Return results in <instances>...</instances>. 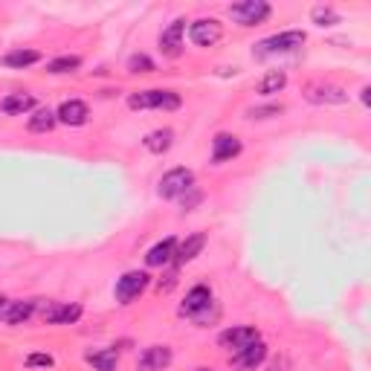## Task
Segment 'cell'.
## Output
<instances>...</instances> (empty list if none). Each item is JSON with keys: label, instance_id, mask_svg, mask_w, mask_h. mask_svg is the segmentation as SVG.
Instances as JSON below:
<instances>
[{"label": "cell", "instance_id": "7402d4cb", "mask_svg": "<svg viewBox=\"0 0 371 371\" xmlns=\"http://www.w3.org/2000/svg\"><path fill=\"white\" fill-rule=\"evenodd\" d=\"M284 85H287V73L284 70H272V73H267L264 79L259 82V93L261 96H272V93L284 90Z\"/></svg>", "mask_w": 371, "mask_h": 371}, {"label": "cell", "instance_id": "83f0119b", "mask_svg": "<svg viewBox=\"0 0 371 371\" xmlns=\"http://www.w3.org/2000/svg\"><path fill=\"white\" fill-rule=\"evenodd\" d=\"M314 21H317L319 27H330V24H337L340 17H337L334 9H314Z\"/></svg>", "mask_w": 371, "mask_h": 371}, {"label": "cell", "instance_id": "f546056e", "mask_svg": "<svg viewBox=\"0 0 371 371\" xmlns=\"http://www.w3.org/2000/svg\"><path fill=\"white\" fill-rule=\"evenodd\" d=\"M52 363H55V360H52L50 354H29V357H27V365H29V368H52Z\"/></svg>", "mask_w": 371, "mask_h": 371}, {"label": "cell", "instance_id": "4dcf8cb0", "mask_svg": "<svg viewBox=\"0 0 371 371\" xmlns=\"http://www.w3.org/2000/svg\"><path fill=\"white\" fill-rule=\"evenodd\" d=\"M194 371H212V368H194Z\"/></svg>", "mask_w": 371, "mask_h": 371}, {"label": "cell", "instance_id": "7a4b0ae2", "mask_svg": "<svg viewBox=\"0 0 371 371\" xmlns=\"http://www.w3.org/2000/svg\"><path fill=\"white\" fill-rule=\"evenodd\" d=\"M148 282H151V276H148V272H143V270L125 272V276L116 282V302H119V305H131L133 299H140L143 293H145V287H148Z\"/></svg>", "mask_w": 371, "mask_h": 371}, {"label": "cell", "instance_id": "d4e9b609", "mask_svg": "<svg viewBox=\"0 0 371 371\" xmlns=\"http://www.w3.org/2000/svg\"><path fill=\"white\" fill-rule=\"evenodd\" d=\"M128 70L131 73H154V61L148 55H131V61H128Z\"/></svg>", "mask_w": 371, "mask_h": 371}, {"label": "cell", "instance_id": "5b68a950", "mask_svg": "<svg viewBox=\"0 0 371 371\" xmlns=\"http://www.w3.org/2000/svg\"><path fill=\"white\" fill-rule=\"evenodd\" d=\"M305 44V32L302 29H287V32H279V35H272L267 38V41H261L256 47L259 55H276V52H293V50H299Z\"/></svg>", "mask_w": 371, "mask_h": 371}, {"label": "cell", "instance_id": "ba28073f", "mask_svg": "<svg viewBox=\"0 0 371 371\" xmlns=\"http://www.w3.org/2000/svg\"><path fill=\"white\" fill-rule=\"evenodd\" d=\"M183 32H186V21H183V17H180V21H171L163 29V35H160V50H163V55L177 58L183 52Z\"/></svg>", "mask_w": 371, "mask_h": 371}, {"label": "cell", "instance_id": "d6986e66", "mask_svg": "<svg viewBox=\"0 0 371 371\" xmlns=\"http://www.w3.org/2000/svg\"><path fill=\"white\" fill-rule=\"evenodd\" d=\"M38 61H41V52L38 50H12L3 55V64L12 70H24V67H32Z\"/></svg>", "mask_w": 371, "mask_h": 371}, {"label": "cell", "instance_id": "4316f807", "mask_svg": "<svg viewBox=\"0 0 371 371\" xmlns=\"http://www.w3.org/2000/svg\"><path fill=\"white\" fill-rule=\"evenodd\" d=\"M58 310H61V302H47V305H41V307H38V314H41V319H44V322L55 325Z\"/></svg>", "mask_w": 371, "mask_h": 371}, {"label": "cell", "instance_id": "277c9868", "mask_svg": "<svg viewBox=\"0 0 371 371\" xmlns=\"http://www.w3.org/2000/svg\"><path fill=\"white\" fill-rule=\"evenodd\" d=\"M229 15L241 27H259L270 17V3H264V0H244V3L229 6Z\"/></svg>", "mask_w": 371, "mask_h": 371}, {"label": "cell", "instance_id": "5bb4252c", "mask_svg": "<svg viewBox=\"0 0 371 371\" xmlns=\"http://www.w3.org/2000/svg\"><path fill=\"white\" fill-rule=\"evenodd\" d=\"M32 314H35V302H9V299H3V305H0V322H6V325L27 322Z\"/></svg>", "mask_w": 371, "mask_h": 371}, {"label": "cell", "instance_id": "8fae6325", "mask_svg": "<svg viewBox=\"0 0 371 371\" xmlns=\"http://www.w3.org/2000/svg\"><path fill=\"white\" fill-rule=\"evenodd\" d=\"M87 116H90V110H87V105H85L82 99H70V102H64L61 108L55 110V119L64 122V125H70V128L85 125Z\"/></svg>", "mask_w": 371, "mask_h": 371}, {"label": "cell", "instance_id": "e0dca14e", "mask_svg": "<svg viewBox=\"0 0 371 371\" xmlns=\"http://www.w3.org/2000/svg\"><path fill=\"white\" fill-rule=\"evenodd\" d=\"M307 99L310 102H334V105H340V102L348 99V96H345L342 87H334V85H310L307 87Z\"/></svg>", "mask_w": 371, "mask_h": 371}, {"label": "cell", "instance_id": "44dd1931", "mask_svg": "<svg viewBox=\"0 0 371 371\" xmlns=\"http://www.w3.org/2000/svg\"><path fill=\"white\" fill-rule=\"evenodd\" d=\"M55 113L50 110V108H38L32 116H29V131L32 133H47V131H52L55 128Z\"/></svg>", "mask_w": 371, "mask_h": 371}, {"label": "cell", "instance_id": "9c48e42d", "mask_svg": "<svg viewBox=\"0 0 371 371\" xmlns=\"http://www.w3.org/2000/svg\"><path fill=\"white\" fill-rule=\"evenodd\" d=\"M241 154V140L232 133H218L212 143V163H229Z\"/></svg>", "mask_w": 371, "mask_h": 371}, {"label": "cell", "instance_id": "484cf974", "mask_svg": "<svg viewBox=\"0 0 371 371\" xmlns=\"http://www.w3.org/2000/svg\"><path fill=\"white\" fill-rule=\"evenodd\" d=\"M79 317H82V307H79V305H61V310H58V317H55V325L75 322Z\"/></svg>", "mask_w": 371, "mask_h": 371}, {"label": "cell", "instance_id": "4fadbf2b", "mask_svg": "<svg viewBox=\"0 0 371 371\" xmlns=\"http://www.w3.org/2000/svg\"><path fill=\"white\" fill-rule=\"evenodd\" d=\"M264 357H267V345L259 340V342H252V345H247V348L235 351V354H232V365L247 371V368L261 365V363H264Z\"/></svg>", "mask_w": 371, "mask_h": 371}, {"label": "cell", "instance_id": "cb8c5ba5", "mask_svg": "<svg viewBox=\"0 0 371 371\" xmlns=\"http://www.w3.org/2000/svg\"><path fill=\"white\" fill-rule=\"evenodd\" d=\"M116 348H108V351H99V354H87V363L96 365L99 371H116Z\"/></svg>", "mask_w": 371, "mask_h": 371}, {"label": "cell", "instance_id": "6da1fadb", "mask_svg": "<svg viewBox=\"0 0 371 371\" xmlns=\"http://www.w3.org/2000/svg\"><path fill=\"white\" fill-rule=\"evenodd\" d=\"M128 105L133 110H148V108H157V110H177L180 108V96L174 90H143V93H133Z\"/></svg>", "mask_w": 371, "mask_h": 371}, {"label": "cell", "instance_id": "9a60e30c", "mask_svg": "<svg viewBox=\"0 0 371 371\" xmlns=\"http://www.w3.org/2000/svg\"><path fill=\"white\" fill-rule=\"evenodd\" d=\"M174 252H177V241H174V238H166V241H160L157 247L148 249L145 264H148V267H166L168 261H174Z\"/></svg>", "mask_w": 371, "mask_h": 371}, {"label": "cell", "instance_id": "603a6c76", "mask_svg": "<svg viewBox=\"0 0 371 371\" xmlns=\"http://www.w3.org/2000/svg\"><path fill=\"white\" fill-rule=\"evenodd\" d=\"M79 67H82V58L79 55H61V58H52V61L47 64V70L55 73V75L73 73V70H79Z\"/></svg>", "mask_w": 371, "mask_h": 371}, {"label": "cell", "instance_id": "1f68e13d", "mask_svg": "<svg viewBox=\"0 0 371 371\" xmlns=\"http://www.w3.org/2000/svg\"><path fill=\"white\" fill-rule=\"evenodd\" d=\"M0 305H3V296H0Z\"/></svg>", "mask_w": 371, "mask_h": 371}, {"label": "cell", "instance_id": "f1b7e54d", "mask_svg": "<svg viewBox=\"0 0 371 371\" xmlns=\"http://www.w3.org/2000/svg\"><path fill=\"white\" fill-rule=\"evenodd\" d=\"M284 108L282 105H270V108H252L249 110V116H252V119H267V116H279Z\"/></svg>", "mask_w": 371, "mask_h": 371}, {"label": "cell", "instance_id": "ac0fdd59", "mask_svg": "<svg viewBox=\"0 0 371 371\" xmlns=\"http://www.w3.org/2000/svg\"><path fill=\"white\" fill-rule=\"evenodd\" d=\"M32 108H35V99L29 93H12V96H6V99L0 102V110L9 113V116H21V113H27Z\"/></svg>", "mask_w": 371, "mask_h": 371}, {"label": "cell", "instance_id": "3957f363", "mask_svg": "<svg viewBox=\"0 0 371 371\" xmlns=\"http://www.w3.org/2000/svg\"><path fill=\"white\" fill-rule=\"evenodd\" d=\"M194 189V174L191 168H171L168 174H163L160 180V198L171 201V198H183L186 191Z\"/></svg>", "mask_w": 371, "mask_h": 371}, {"label": "cell", "instance_id": "52a82bcc", "mask_svg": "<svg viewBox=\"0 0 371 371\" xmlns=\"http://www.w3.org/2000/svg\"><path fill=\"white\" fill-rule=\"evenodd\" d=\"M259 340H261L259 330L256 328H247V325H241V328H226L224 334L218 337V342L224 348H229L232 354H235V351H241V348H247V345H252V342H259Z\"/></svg>", "mask_w": 371, "mask_h": 371}, {"label": "cell", "instance_id": "2e32d148", "mask_svg": "<svg viewBox=\"0 0 371 371\" xmlns=\"http://www.w3.org/2000/svg\"><path fill=\"white\" fill-rule=\"evenodd\" d=\"M203 247H206V235H203V232H194V235H189V238L177 247V252H174V261H177V264H186V261H191V259H198Z\"/></svg>", "mask_w": 371, "mask_h": 371}, {"label": "cell", "instance_id": "8992f818", "mask_svg": "<svg viewBox=\"0 0 371 371\" xmlns=\"http://www.w3.org/2000/svg\"><path fill=\"white\" fill-rule=\"evenodd\" d=\"M189 38L198 47H212L224 38V27H221V21H214V17H201V21H194L189 27Z\"/></svg>", "mask_w": 371, "mask_h": 371}, {"label": "cell", "instance_id": "30bf717a", "mask_svg": "<svg viewBox=\"0 0 371 371\" xmlns=\"http://www.w3.org/2000/svg\"><path fill=\"white\" fill-rule=\"evenodd\" d=\"M212 305V290L206 284H198V287H191L186 293V302L180 307V314L183 317H201V310H209Z\"/></svg>", "mask_w": 371, "mask_h": 371}, {"label": "cell", "instance_id": "ffe728a7", "mask_svg": "<svg viewBox=\"0 0 371 371\" xmlns=\"http://www.w3.org/2000/svg\"><path fill=\"white\" fill-rule=\"evenodd\" d=\"M171 143H174V131H168V128L151 131V133L145 136V148H148L151 154H166V151L171 148Z\"/></svg>", "mask_w": 371, "mask_h": 371}, {"label": "cell", "instance_id": "7c38bea8", "mask_svg": "<svg viewBox=\"0 0 371 371\" xmlns=\"http://www.w3.org/2000/svg\"><path fill=\"white\" fill-rule=\"evenodd\" d=\"M171 365V348L168 345H151L140 354V368L143 371H163Z\"/></svg>", "mask_w": 371, "mask_h": 371}]
</instances>
